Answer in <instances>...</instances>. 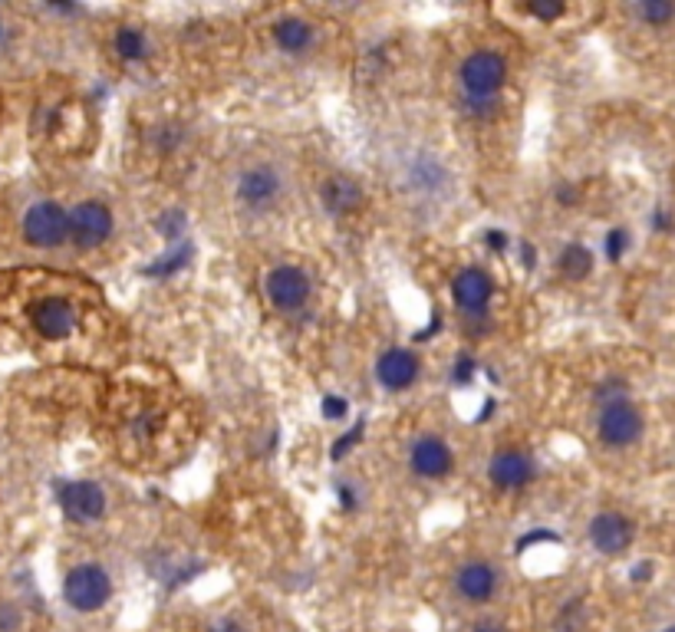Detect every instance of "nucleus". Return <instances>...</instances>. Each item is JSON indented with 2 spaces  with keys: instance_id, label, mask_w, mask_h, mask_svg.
Segmentation results:
<instances>
[{
  "instance_id": "f257e3e1",
  "label": "nucleus",
  "mask_w": 675,
  "mask_h": 632,
  "mask_svg": "<svg viewBox=\"0 0 675 632\" xmlns=\"http://www.w3.org/2000/svg\"><path fill=\"white\" fill-rule=\"evenodd\" d=\"M99 294L73 273H0V327L17 329L23 346L53 360L99 362L116 349V320Z\"/></svg>"
},
{
  "instance_id": "f03ea898",
  "label": "nucleus",
  "mask_w": 675,
  "mask_h": 632,
  "mask_svg": "<svg viewBox=\"0 0 675 632\" xmlns=\"http://www.w3.org/2000/svg\"><path fill=\"white\" fill-rule=\"evenodd\" d=\"M63 600L73 612H99L106 603L112 600V577L102 563H77L73 570H66L63 577Z\"/></svg>"
},
{
  "instance_id": "7ed1b4c3",
  "label": "nucleus",
  "mask_w": 675,
  "mask_h": 632,
  "mask_svg": "<svg viewBox=\"0 0 675 632\" xmlns=\"http://www.w3.org/2000/svg\"><path fill=\"white\" fill-rule=\"evenodd\" d=\"M461 93L471 99H498L508 83V60L498 50H475L461 60L458 69Z\"/></svg>"
},
{
  "instance_id": "20e7f679",
  "label": "nucleus",
  "mask_w": 675,
  "mask_h": 632,
  "mask_svg": "<svg viewBox=\"0 0 675 632\" xmlns=\"http://www.w3.org/2000/svg\"><path fill=\"white\" fill-rule=\"evenodd\" d=\"M597 435L606 448H630L643 435V415L630 399L603 402L597 418Z\"/></svg>"
},
{
  "instance_id": "39448f33",
  "label": "nucleus",
  "mask_w": 675,
  "mask_h": 632,
  "mask_svg": "<svg viewBox=\"0 0 675 632\" xmlns=\"http://www.w3.org/2000/svg\"><path fill=\"white\" fill-rule=\"evenodd\" d=\"M23 240L33 247H60L69 240V211L56 201H37L23 215Z\"/></svg>"
},
{
  "instance_id": "423d86ee",
  "label": "nucleus",
  "mask_w": 675,
  "mask_h": 632,
  "mask_svg": "<svg viewBox=\"0 0 675 632\" xmlns=\"http://www.w3.org/2000/svg\"><path fill=\"white\" fill-rule=\"evenodd\" d=\"M56 504L73 523H96L106 514V490L96 481H60Z\"/></svg>"
},
{
  "instance_id": "0eeeda50",
  "label": "nucleus",
  "mask_w": 675,
  "mask_h": 632,
  "mask_svg": "<svg viewBox=\"0 0 675 632\" xmlns=\"http://www.w3.org/2000/svg\"><path fill=\"white\" fill-rule=\"evenodd\" d=\"M264 294L277 313H297L310 300V277L294 263H281L264 277Z\"/></svg>"
},
{
  "instance_id": "6e6552de",
  "label": "nucleus",
  "mask_w": 675,
  "mask_h": 632,
  "mask_svg": "<svg viewBox=\"0 0 675 632\" xmlns=\"http://www.w3.org/2000/svg\"><path fill=\"white\" fill-rule=\"evenodd\" d=\"M112 211L102 201H79L69 211V240L77 244L79 251H93L99 244H106L112 238Z\"/></svg>"
},
{
  "instance_id": "1a4fd4ad",
  "label": "nucleus",
  "mask_w": 675,
  "mask_h": 632,
  "mask_svg": "<svg viewBox=\"0 0 675 632\" xmlns=\"http://www.w3.org/2000/svg\"><path fill=\"white\" fill-rule=\"evenodd\" d=\"M238 201L240 205L254 207V211H261V207H273L281 201L283 195V174L273 168V165H248L244 172L238 174Z\"/></svg>"
},
{
  "instance_id": "9d476101",
  "label": "nucleus",
  "mask_w": 675,
  "mask_h": 632,
  "mask_svg": "<svg viewBox=\"0 0 675 632\" xmlns=\"http://www.w3.org/2000/svg\"><path fill=\"white\" fill-rule=\"evenodd\" d=\"M491 296H494V280H491V273L484 267H465V271L455 273L451 300H455V306L465 316L481 320V316L488 313Z\"/></svg>"
},
{
  "instance_id": "9b49d317",
  "label": "nucleus",
  "mask_w": 675,
  "mask_h": 632,
  "mask_svg": "<svg viewBox=\"0 0 675 632\" xmlns=\"http://www.w3.org/2000/svg\"><path fill=\"white\" fill-rule=\"evenodd\" d=\"M501 589V573L498 567H491L488 560H468L461 563L455 573V593L461 603H471V606H481V603H491Z\"/></svg>"
},
{
  "instance_id": "f8f14e48",
  "label": "nucleus",
  "mask_w": 675,
  "mask_h": 632,
  "mask_svg": "<svg viewBox=\"0 0 675 632\" xmlns=\"http://www.w3.org/2000/svg\"><path fill=\"white\" fill-rule=\"evenodd\" d=\"M587 534H590V544H593L597 554L620 556V554L630 550L632 537H636V527H632V521L630 517H622V514L603 511V514H597V517L590 521Z\"/></svg>"
},
{
  "instance_id": "ddd939ff",
  "label": "nucleus",
  "mask_w": 675,
  "mask_h": 632,
  "mask_svg": "<svg viewBox=\"0 0 675 632\" xmlns=\"http://www.w3.org/2000/svg\"><path fill=\"white\" fill-rule=\"evenodd\" d=\"M537 478L534 458L521 448H504L488 461V481L501 490H521Z\"/></svg>"
},
{
  "instance_id": "4468645a",
  "label": "nucleus",
  "mask_w": 675,
  "mask_h": 632,
  "mask_svg": "<svg viewBox=\"0 0 675 632\" xmlns=\"http://www.w3.org/2000/svg\"><path fill=\"white\" fill-rule=\"evenodd\" d=\"M451 465H455V455H451L445 438L422 435L415 438L412 448H409V468H412V474H419L425 481H438L451 474Z\"/></svg>"
},
{
  "instance_id": "2eb2a0df",
  "label": "nucleus",
  "mask_w": 675,
  "mask_h": 632,
  "mask_svg": "<svg viewBox=\"0 0 675 632\" xmlns=\"http://www.w3.org/2000/svg\"><path fill=\"white\" fill-rule=\"evenodd\" d=\"M419 372H422V362H419V356H415L412 349H405V346L386 349L379 356V362H376V379H379V385L389 389V393H405L409 385H415Z\"/></svg>"
},
{
  "instance_id": "dca6fc26",
  "label": "nucleus",
  "mask_w": 675,
  "mask_h": 632,
  "mask_svg": "<svg viewBox=\"0 0 675 632\" xmlns=\"http://www.w3.org/2000/svg\"><path fill=\"white\" fill-rule=\"evenodd\" d=\"M320 201L327 207L333 218H353V215H360L362 205H366V191L356 178H349V174H333L323 182L320 188Z\"/></svg>"
},
{
  "instance_id": "f3484780",
  "label": "nucleus",
  "mask_w": 675,
  "mask_h": 632,
  "mask_svg": "<svg viewBox=\"0 0 675 632\" xmlns=\"http://www.w3.org/2000/svg\"><path fill=\"white\" fill-rule=\"evenodd\" d=\"M273 44L281 46L283 53H306L313 46V27L300 17H283L273 23Z\"/></svg>"
},
{
  "instance_id": "a211bd4d",
  "label": "nucleus",
  "mask_w": 675,
  "mask_h": 632,
  "mask_svg": "<svg viewBox=\"0 0 675 632\" xmlns=\"http://www.w3.org/2000/svg\"><path fill=\"white\" fill-rule=\"evenodd\" d=\"M112 46H116V53L119 60L126 63H142V60H149V36L142 27H132V23H122L116 36H112Z\"/></svg>"
},
{
  "instance_id": "6ab92c4d",
  "label": "nucleus",
  "mask_w": 675,
  "mask_h": 632,
  "mask_svg": "<svg viewBox=\"0 0 675 632\" xmlns=\"http://www.w3.org/2000/svg\"><path fill=\"white\" fill-rule=\"evenodd\" d=\"M195 257V244L188 238H182V240H175L172 244V251L168 254H162L159 261H152L149 267H145V277H172L175 271H182L188 261Z\"/></svg>"
},
{
  "instance_id": "aec40b11",
  "label": "nucleus",
  "mask_w": 675,
  "mask_h": 632,
  "mask_svg": "<svg viewBox=\"0 0 675 632\" xmlns=\"http://www.w3.org/2000/svg\"><path fill=\"white\" fill-rule=\"evenodd\" d=\"M557 267H560L566 280H583L593 271V251H590L587 244H566L560 257H557Z\"/></svg>"
},
{
  "instance_id": "412c9836",
  "label": "nucleus",
  "mask_w": 675,
  "mask_h": 632,
  "mask_svg": "<svg viewBox=\"0 0 675 632\" xmlns=\"http://www.w3.org/2000/svg\"><path fill=\"white\" fill-rule=\"evenodd\" d=\"M409 182L419 191H438L445 185V168L432 158V155H419L412 165H409Z\"/></svg>"
},
{
  "instance_id": "4be33fe9",
  "label": "nucleus",
  "mask_w": 675,
  "mask_h": 632,
  "mask_svg": "<svg viewBox=\"0 0 675 632\" xmlns=\"http://www.w3.org/2000/svg\"><path fill=\"white\" fill-rule=\"evenodd\" d=\"M636 13L643 17L649 27H665V23L675 17V4H665V0H643Z\"/></svg>"
},
{
  "instance_id": "5701e85b",
  "label": "nucleus",
  "mask_w": 675,
  "mask_h": 632,
  "mask_svg": "<svg viewBox=\"0 0 675 632\" xmlns=\"http://www.w3.org/2000/svg\"><path fill=\"white\" fill-rule=\"evenodd\" d=\"M524 13H531L534 20H541V23H554V20H560L566 13V7L560 4V0H531V4H524L521 7Z\"/></svg>"
},
{
  "instance_id": "b1692460",
  "label": "nucleus",
  "mask_w": 675,
  "mask_h": 632,
  "mask_svg": "<svg viewBox=\"0 0 675 632\" xmlns=\"http://www.w3.org/2000/svg\"><path fill=\"white\" fill-rule=\"evenodd\" d=\"M362 435H366V422H356V425L349 428L346 435L333 442V448H329V458H333V461H343V458L349 455V451H353V448L360 445Z\"/></svg>"
},
{
  "instance_id": "393cba45",
  "label": "nucleus",
  "mask_w": 675,
  "mask_h": 632,
  "mask_svg": "<svg viewBox=\"0 0 675 632\" xmlns=\"http://www.w3.org/2000/svg\"><path fill=\"white\" fill-rule=\"evenodd\" d=\"M541 544H560V534H557V531H547V527H534V531H527L524 537H517L514 554L521 556V554H527L531 547H541Z\"/></svg>"
},
{
  "instance_id": "a878e982",
  "label": "nucleus",
  "mask_w": 675,
  "mask_h": 632,
  "mask_svg": "<svg viewBox=\"0 0 675 632\" xmlns=\"http://www.w3.org/2000/svg\"><path fill=\"white\" fill-rule=\"evenodd\" d=\"M603 251H606V261L610 263H620L622 254L630 251V231L626 228H613L603 240Z\"/></svg>"
},
{
  "instance_id": "bb28decb",
  "label": "nucleus",
  "mask_w": 675,
  "mask_h": 632,
  "mask_svg": "<svg viewBox=\"0 0 675 632\" xmlns=\"http://www.w3.org/2000/svg\"><path fill=\"white\" fill-rule=\"evenodd\" d=\"M155 228L162 231L165 240H172L175 244V240L185 238V215H182V211H165L162 218L155 221Z\"/></svg>"
},
{
  "instance_id": "cd10ccee",
  "label": "nucleus",
  "mask_w": 675,
  "mask_h": 632,
  "mask_svg": "<svg viewBox=\"0 0 675 632\" xmlns=\"http://www.w3.org/2000/svg\"><path fill=\"white\" fill-rule=\"evenodd\" d=\"M461 109L475 116V119H491L494 112H498V99H471V96H461Z\"/></svg>"
},
{
  "instance_id": "c85d7f7f",
  "label": "nucleus",
  "mask_w": 675,
  "mask_h": 632,
  "mask_svg": "<svg viewBox=\"0 0 675 632\" xmlns=\"http://www.w3.org/2000/svg\"><path fill=\"white\" fill-rule=\"evenodd\" d=\"M320 412H323V418H329V422H343L349 412V402L343 399V395H323Z\"/></svg>"
},
{
  "instance_id": "c756f323",
  "label": "nucleus",
  "mask_w": 675,
  "mask_h": 632,
  "mask_svg": "<svg viewBox=\"0 0 675 632\" xmlns=\"http://www.w3.org/2000/svg\"><path fill=\"white\" fill-rule=\"evenodd\" d=\"M333 494H337V504L343 511H356V507H360V490L353 488L349 481L339 478L337 484H333Z\"/></svg>"
},
{
  "instance_id": "7c9ffc66",
  "label": "nucleus",
  "mask_w": 675,
  "mask_h": 632,
  "mask_svg": "<svg viewBox=\"0 0 675 632\" xmlns=\"http://www.w3.org/2000/svg\"><path fill=\"white\" fill-rule=\"evenodd\" d=\"M475 369H478V362L471 360L468 352H461L455 360V369H451V382H455V385H468V382L475 379Z\"/></svg>"
},
{
  "instance_id": "2f4dec72",
  "label": "nucleus",
  "mask_w": 675,
  "mask_h": 632,
  "mask_svg": "<svg viewBox=\"0 0 675 632\" xmlns=\"http://www.w3.org/2000/svg\"><path fill=\"white\" fill-rule=\"evenodd\" d=\"M20 629V612L13 603H0V632H17Z\"/></svg>"
},
{
  "instance_id": "473e14b6",
  "label": "nucleus",
  "mask_w": 675,
  "mask_h": 632,
  "mask_svg": "<svg viewBox=\"0 0 675 632\" xmlns=\"http://www.w3.org/2000/svg\"><path fill=\"white\" fill-rule=\"evenodd\" d=\"M155 142H159V149H162V152H172L175 145L182 142V129H175V126H165V129L155 132Z\"/></svg>"
},
{
  "instance_id": "72a5a7b5",
  "label": "nucleus",
  "mask_w": 675,
  "mask_h": 632,
  "mask_svg": "<svg viewBox=\"0 0 675 632\" xmlns=\"http://www.w3.org/2000/svg\"><path fill=\"white\" fill-rule=\"evenodd\" d=\"M653 573H655L653 560H639V563L630 570V579H632V583H649V579H653Z\"/></svg>"
},
{
  "instance_id": "f704fd0d",
  "label": "nucleus",
  "mask_w": 675,
  "mask_h": 632,
  "mask_svg": "<svg viewBox=\"0 0 675 632\" xmlns=\"http://www.w3.org/2000/svg\"><path fill=\"white\" fill-rule=\"evenodd\" d=\"M484 244H488L491 251H508L511 238H508L504 231H484Z\"/></svg>"
},
{
  "instance_id": "c9c22d12",
  "label": "nucleus",
  "mask_w": 675,
  "mask_h": 632,
  "mask_svg": "<svg viewBox=\"0 0 675 632\" xmlns=\"http://www.w3.org/2000/svg\"><path fill=\"white\" fill-rule=\"evenodd\" d=\"M557 201H560V205H564V207L577 205V188H573V185H566V182H564V185L557 188Z\"/></svg>"
},
{
  "instance_id": "e433bc0d",
  "label": "nucleus",
  "mask_w": 675,
  "mask_h": 632,
  "mask_svg": "<svg viewBox=\"0 0 675 632\" xmlns=\"http://www.w3.org/2000/svg\"><path fill=\"white\" fill-rule=\"evenodd\" d=\"M521 257H524V267H527V271H534L537 267V251L527 244V240H521Z\"/></svg>"
},
{
  "instance_id": "4c0bfd02",
  "label": "nucleus",
  "mask_w": 675,
  "mask_h": 632,
  "mask_svg": "<svg viewBox=\"0 0 675 632\" xmlns=\"http://www.w3.org/2000/svg\"><path fill=\"white\" fill-rule=\"evenodd\" d=\"M653 228H655V231H672V218L665 215L663 207H659V211L653 215Z\"/></svg>"
},
{
  "instance_id": "58836bf2",
  "label": "nucleus",
  "mask_w": 675,
  "mask_h": 632,
  "mask_svg": "<svg viewBox=\"0 0 675 632\" xmlns=\"http://www.w3.org/2000/svg\"><path fill=\"white\" fill-rule=\"evenodd\" d=\"M207 632H244V629H240L234 620H221V622H215V626H211Z\"/></svg>"
},
{
  "instance_id": "ea45409f",
  "label": "nucleus",
  "mask_w": 675,
  "mask_h": 632,
  "mask_svg": "<svg viewBox=\"0 0 675 632\" xmlns=\"http://www.w3.org/2000/svg\"><path fill=\"white\" fill-rule=\"evenodd\" d=\"M471 632H508V629H504L501 622H494V620H484V622H478V626H475V629H471Z\"/></svg>"
},
{
  "instance_id": "a19ab883",
  "label": "nucleus",
  "mask_w": 675,
  "mask_h": 632,
  "mask_svg": "<svg viewBox=\"0 0 675 632\" xmlns=\"http://www.w3.org/2000/svg\"><path fill=\"white\" fill-rule=\"evenodd\" d=\"M494 409H498V405H494V399H488V402H484V409H481V412H478V418H475V422H478V425H484V422H488V415L494 412Z\"/></svg>"
},
{
  "instance_id": "79ce46f5",
  "label": "nucleus",
  "mask_w": 675,
  "mask_h": 632,
  "mask_svg": "<svg viewBox=\"0 0 675 632\" xmlns=\"http://www.w3.org/2000/svg\"><path fill=\"white\" fill-rule=\"evenodd\" d=\"M663 632H675V626H665V629Z\"/></svg>"
},
{
  "instance_id": "37998d69",
  "label": "nucleus",
  "mask_w": 675,
  "mask_h": 632,
  "mask_svg": "<svg viewBox=\"0 0 675 632\" xmlns=\"http://www.w3.org/2000/svg\"><path fill=\"white\" fill-rule=\"evenodd\" d=\"M0 36H4V23H0Z\"/></svg>"
}]
</instances>
